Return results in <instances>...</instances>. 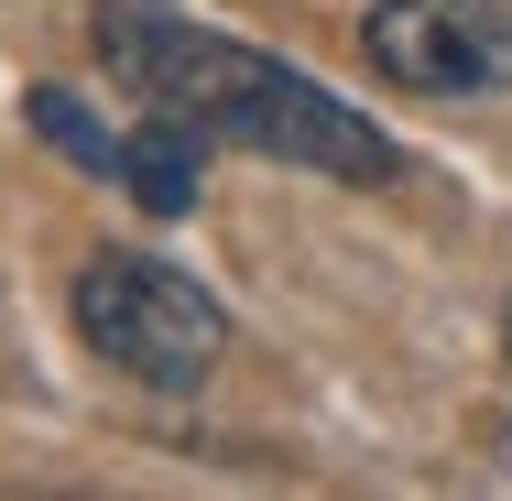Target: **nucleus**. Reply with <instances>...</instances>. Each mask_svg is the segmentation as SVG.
I'll list each match as a JSON object with an SVG mask.
<instances>
[{"mask_svg":"<svg viewBox=\"0 0 512 501\" xmlns=\"http://www.w3.org/2000/svg\"><path fill=\"white\" fill-rule=\"evenodd\" d=\"M502 360H512V305H502Z\"/></svg>","mask_w":512,"mask_h":501,"instance_id":"39448f33","label":"nucleus"},{"mask_svg":"<svg viewBox=\"0 0 512 501\" xmlns=\"http://www.w3.org/2000/svg\"><path fill=\"white\" fill-rule=\"evenodd\" d=\"M77 338L142 393H197L229 349V316L197 273H175L153 251H99L77 273Z\"/></svg>","mask_w":512,"mask_h":501,"instance_id":"f03ea898","label":"nucleus"},{"mask_svg":"<svg viewBox=\"0 0 512 501\" xmlns=\"http://www.w3.org/2000/svg\"><path fill=\"white\" fill-rule=\"evenodd\" d=\"M88 44L142 109L186 120L197 142L262 153V164H306L327 186H393L404 175L393 131H371L349 99H327L306 66H284L262 44H229V33H207V22L164 11V0H99Z\"/></svg>","mask_w":512,"mask_h":501,"instance_id":"f257e3e1","label":"nucleus"},{"mask_svg":"<svg viewBox=\"0 0 512 501\" xmlns=\"http://www.w3.org/2000/svg\"><path fill=\"white\" fill-rule=\"evenodd\" d=\"M360 55L414 99H491L512 88V0H382Z\"/></svg>","mask_w":512,"mask_h":501,"instance_id":"7ed1b4c3","label":"nucleus"},{"mask_svg":"<svg viewBox=\"0 0 512 501\" xmlns=\"http://www.w3.org/2000/svg\"><path fill=\"white\" fill-rule=\"evenodd\" d=\"M33 131H44L66 164L109 175L120 197H142L153 218H186V207H197V186H207V142L186 131V120H164V109H142L131 131H109V120H88L66 88H33Z\"/></svg>","mask_w":512,"mask_h":501,"instance_id":"20e7f679","label":"nucleus"}]
</instances>
